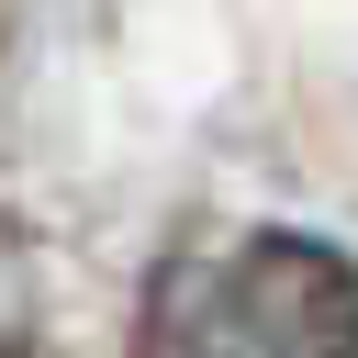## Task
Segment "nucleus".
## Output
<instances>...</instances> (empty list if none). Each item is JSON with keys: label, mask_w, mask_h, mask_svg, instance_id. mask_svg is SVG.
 <instances>
[{"label": "nucleus", "mask_w": 358, "mask_h": 358, "mask_svg": "<svg viewBox=\"0 0 358 358\" xmlns=\"http://www.w3.org/2000/svg\"><path fill=\"white\" fill-rule=\"evenodd\" d=\"M134 358H358V257L291 224L201 235L157 268Z\"/></svg>", "instance_id": "1"}, {"label": "nucleus", "mask_w": 358, "mask_h": 358, "mask_svg": "<svg viewBox=\"0 0 358 358\" xmlns=\"http://www.w3.org/2000/svg\"><path fill=\"white\" fill-rule=\"evenodd\" d=\"M0 358H22V347H11V336H0Z\"/></svg>", "instance_id": "2"}]
</instances>
